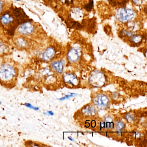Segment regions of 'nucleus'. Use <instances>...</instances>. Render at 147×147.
<instances>
[{
  "label": "nucleus",
  "instance_id": "cd10ccee",
  "mask_svg": "<svg viewBox=\"0 0 147 147\" xmlns=\"http://www.w3.org/2000/svg\"><path fill=\"white\" fill-rule=\"evenodd\" d=\"M1 101H0V105H1Z\"/></svg>",
  "mask_w": 147,
  "mask_h": 147
},
{
  "label": "nucleus",
  "instance_id": "7ed1b4c3",
  "mask_svg": "<svg viewBox=\"0 0 147 147\" xmlns=\"http://www.w3.org/2000/svg\"><path fill=\"white\" fill-rule=\"evenodd\" d=\"M90 80V82L92 86L98 87L103 86L106 81L104 74L100 72L93 74Z\"/></svg>",
  "mask_w": 147,
  "mask_h": 147
},
{
  "label": "nucleus",
  "instance_id": "ddd939ff",
  "mask_svg": "<svg viewBox=\"0 0 147 147\" xmlns=\"http://www.w3.org/2000/svg\"><path fill=\"white\" fill-rule=\"evenodd\" d=\"M131 42L133 44L137 45L140 44L142 42L143 40V37L142 36L139 35H132V36L131 38Z\"/></svg>",
  "mask_w": 147,
  "mask_h": 147
},
{
  "label": "nucleus",
  "instance_id": "20e7f679",
  "mask_svg": "<svg viewBox=\"0 0 147 147\" xmlns=\"http://www.w3.org/2000/svg\"><path fill=\"white\" fill-rule=\"evenodd\" d=\"M94 103L99 108H105L109 104V98L106 95L100 94L96 97L94 99Z\"/></svg>",
  "mask_w": 147,
  "mask_h": 147
},
{
  "label": "nucleus",
  "instance_id": "4be33fe9",
  "mask_svg": "<svg viewBox=\"0 0 147 147\" xmlns=\"http://www.w3.org/2000/svg\"><path fill=\"white\" fill-rule=\"evenodd\" d=\"M62 2L67 5H70L73 3V0H61Z\"/></svg>",
  "mask_w": 147,
  "mask_h": 147
},
{
  "label": "nucleus",
  "instance_id": "1a4fd4ad",
  "mask_svg": "<svg viewBox=\"0 0 147 147\" xmlns=\"http://www.w3.org/2000/svg\"><path fill=\"white\" fill-rule=\"evenodd\" d=\"M64 62L63 61H55L51 64L52 68L58 73H62L63 71Z\"/></svg>",
  "mask_w": 147,
  "mask_h": 147
},
{
  "label": "nucleus",
  "instance_id": "bb28decb",
  "mask_svg": "<svg viewBox=\"0 0 147 147\" xmlns=\"http://www.w3.org/2000/svg\"><path fill=\"white\" fill-rule=\"evenodd\" d=\"M14 1H20V0H14Z\"/></svg>",
  "mask_w": 147,
  "mask_h": 147
},
{
  "label": "nucleus",
  "instance_id": "412c9836",
  "mask_svg": "<svg viewBox=\"0 0 147 147\" xmlns=\"http://www.w3.org/2000/svg\"><path fill=\"white\" fill-rule=\"evenodd\" d=\"M76 95V94L71 93L70 95H67V96H65L64 97L62 98L59 99V100H61V101H63V100H65L66 99H68Z\"/></svg>",
  "mask_w": 147,
  "mask_h": 147
},
{
  "label": "nucleus",
  "instance_id": "f257e3e1",
  "mask_svg": "<svg viewBox=\"0 0 147 147\" xmlns=\"http://www.w3.org/2000/svg\"><path fill=\"white\" fill-rule=\"evenodd\" d=\"M18 76V69L10 63L0 65V84L7 88L15 85Z\"/></svg>",
  "mask_w": 147,
  "mask_h": 147
},
{
  "label": "nucleus",
  "instance_id": "0eeeda50",
  "mask_svg": "<svg viewBox=\"0 0 147 147\" xmlns=\"http://www.w3.org/2000/svg\"><path fill=\"white\" fill-rule=\"evenodd\" d=\"M55 54V51L53 47H50L45 51L42 55V59L45 61L51 60Z\"/></svg>",
  "mask_w": 147,
  "mask_h": 147
},
{
  "label": "nucleus",
  "instance_id": "9d476101",
  "mask_svg": "<svg viewBox=\"0 0 147 147\" xmlns=\"http://www.w3.org/2000/svg\"><path fill=\"white\" fill-rule=\"evenodd\" d=\"M71 16L75 20H79L82 18L83 13L79 8H75L72 10Z\"/></svg>",
  "mask_w": 147,
  "mask_h": 147
},
{
  "label": "nucleus",
  "instance_id": "9b49d317",
  "mask_svg": "<svg viewBox=\"0 0 147 147\" xmlns=\"http://www.w3.org/2000/svg\"><path fill=\"white\" fill-rule=\"evenodd\" d=\"M129 0H111L110 3L113 6H123L129 1Z\"/></svg>",
  "mask_w": 147,
  "mask_h": 147
},
{
  "label": "nucleus",
  "instance_id": "f03ea898",
  "mask_svg": "<svg viewBox=\"0 0 147 147\" xmlns=\"http://www.w3.org/2000/svg\"><path fill=\"white\" fill-rule=\"evenodd\" d=\"M136 13L132 9L127 8H119L116 13V19L121 22H128L135 17Z\"/></svg>",
  "mask_w": 147,
  "mask_h": 147
},
{
  "label": "nucleus",
  "instance_id": "dca6fc26",
  "mask_svg": "<svg viewBox=\"0 0 147 147\" xmlns=\"http://www.w3.org/2000/svg\"><path fill=\"white\" fill-rule=\"evenodd\" d=\"M121 34L123 36H132L133 33L132 32L128 31L123 30L121 32Z\"/></svg>",
  "mask_w": 147,
  "mask_h": 147
},
{
  "label": "nucleus",
  "instance_id": "393cba45",
  "mask_svg": "<svg viewBox=\"0 0 147 147\" xmlns=\"http://www.w3.org/2000/svg\"><path fill=\"white\" fill-rule=\"evenodd\" d=\"M2 8V3L1 1H0V13H1Z\"/></svg>",
  "mask_w": 147,
  "mask_h": 147
},
{
  "label": "nucleus",
  "instance_id": "423d86ee",
  "mask_svg": "<svg viewBox=\"0 0 147 147\" xmlns=\"http://www.w3.org/2000/svg\"><path fill=\"white\" fill-rule=\"evenodd\" d=\"M18 30L21 34L29 35L32 34L34 31V26L30 22H26L19 27Z\"/></svg>",
  "mask_w": 147,
  "mask_h": 147
},
{
  "label": "nucleus",
  "instance_id": "39448f33",
  "mask_svg": "<svg viewBox=\"0 0 147 147\" xmlns=\"http://www.w3.org/2000/svg\"><path fill=\"white\" fill-rule=\"evenodd\" d=\"M81 53V50L79 47H73L68 52V59L72 62H76L79 60Z\"/></svg>",
  "mask_w": 147,
  "mask_h": 147
},
{
  "label": "nucleus",
  "instance_id": "4468645a",
  "mask_svg": "<svg viewBox=\"0 0 147 147\" xmlns=\"http://www.w3.org/2000/svg\"><path fill=\"white\" fill-rule=\"evenodd\" d=\"M13 20V18L8 14H5L1 17V22L4 24H8Z\"/></svg>",
  "mask_w": 147,
  "mask_h": 147
},
{
  "label": "nucleus",
  "instance_id": "6e6552de",
  "mask_svg": "<svg viewBox=\"0 0 147 147\" xmlns=\"http://www.w3.org/2000/svg\"><path fill=\"white\" fill-rule=\"evenodd\" d=\"M63 80L65 82L74 86H76L78 84V79L73 74L67 73L63 76Z\"/></svg>",
  "mask_w": 147,
  "mask_h": 147
},
{
  "label": "nucleus",
  "instance_id": "a211bd4d",
  "mask_svg": "<svg viewBox=\"0 0 147 147\" xmlns=\"http://www.w3.org/2000/svg\"><path fill=\"white\" fill-rule=\"evenodd\" d=\"M85 113L88 115H92L94 112V109L92 107H88L85 109Z\"/></svg>",
  "mask_w": 147,
  "mask_h": 147
},
{
  "label": "nucleus",
  "instance_id": "2eb2a0df",
  "mask_svg": "<svg viewBox=\"0 0 147 147\" xmlns=\"http://www.w3.org/2000/svg\"><path fill=\"white\" fill-rule=\"evenodd\" d=\"M124 124L123 122L121 121L118 122L116 124V128L118 131H122L124 129Z\"/></svg>",
  "mask_w": 147,
  "mask_h": 147
},
{
  "label": "nucleus",
  "instance_id": "b1692460",
  "mask_svg": "<svg viewBox=\"0 0 147 147\" xmlns=\"http://www.w3.org/2000/svg\"><path fill=\"white\" fill-rule=\"evenodd\" d=\"M44 114H45V115H51V116H53V115H54V113H53L52 111H48L46 112L45 113V112H44Z\"/></svg>",
  "mask_w": 147,
  "mask_h": 147
},
{
  "label": "nucleus",
  "instance_id": "6ab92c4d",
  "mask_svg": "<svg viewBox=\"0 0 147 147\" xmlns=\"http://www.w3.org/2000/svg\"><path fill=\"white\" fill-rule=\"evenodd\" d=\"M93 5V0H90L89 4L85 6V8L88 11H91L92 10Z\"/></svg>",
  "mask_w": 147,
  "mask_h": 147
},
{
  "label": "nucleus",
  "instance_id": "aec40b11",
  "mask_svg": "<svg viewBox=\"0 0 147 147\" xmlns=\"http://www.w3.org/2000/svg\"><path fill=\"white\" fill-rule=\"evenodd\" d=\"M17 43H18L19 45L22 47L25 46V45H26L25 42L24 41V40H22V39H21V38H19L17 40Z\"/></svg>",
  "mask_w": 147,
  "mask_h": 147
},
{
  "label": "nucleus",
  "instance_id": "f8f14e48",
  "mask_svg": "<svg viewBox=\"0 0 147 147\" xmlns=\"http://www.w3.org/2000/svg\"><path fill=\"white\" fill-rule=\"evenodd\" d=\"M104 127L106 129H111L113 127V122L112 119L110 117H107L104 120Z\"/></svg>",
  "mask_w": 147,
  "mask_h": 147
},
{
  "label": "nucleus",
  "instance_id": "f3484780",
  "mask_svg": "<svg viewBox=\"0 0 147 147\" xmlns=\"http://www.w3.org/2000/svg\"><path fill=\"white\" fill-rule=\"evenodd\" d=\"M23 105H25L27 107L30 108V109H33L35 111H38L39 109V107H34V106L32 105L31 103H26Z\"/></svg>",
  "mask_w": 147,
  "mask_h": 147
},
{
  "label": "nucleus",
  "instance_id": "a878e982",
  "mask_svg": "<svg viewBox=\"0 0 147 147\" xmlns=\"http://www.w3.org/2000/svg\"><path fill=\"white\" fill-rule=\"evenodd\" d=\"M68 139H70L71 141H73V139L72 138H71L70 137H69L68 138Z\"/></svg>",
  "mask_w": 147,
  "mask_h": 147
},
{
  "label": "nucleus",
  "instance_id": "5701e85b",
  "mask_svg": "<svg viewBox=\"0 0 147 147\" xmlns=\"http://www.w3.org/2000/svg\"><path fill=\"white\" fill-rule=\"evenodd\" d=\"M144 0H133L134 3H135V5H141L143 3Z\"/></svg>",
  "mask_w": 147,
  "mask_h": 147
}]
</instances>
